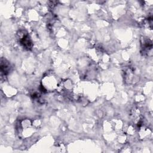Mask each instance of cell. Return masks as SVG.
Wrapping results in <instances>:
<instances>
[{"label": "cell", "mask_w": 153, "mask_h": 153, "mask_svg": "<svg viewBox=\"0 0 153 153\" xmlns=\"http://www.w3.org/2000/svg\"><path fill=\"white\" fill-rule=\"evenodd\" d=\"M20 42L25 48L30 49L32 47V42L27 34H23L20 38Z\"/></svg>", "instance_id": "6da1fadb"}]
</instances>
